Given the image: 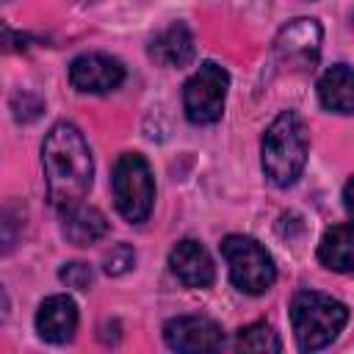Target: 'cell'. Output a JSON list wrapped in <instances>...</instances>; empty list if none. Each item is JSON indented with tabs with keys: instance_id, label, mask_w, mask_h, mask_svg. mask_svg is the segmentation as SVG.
I'll list each match as a JSON object with an SVG mask.
<instances>
[{
	"instance_id": "15",
	"label": "cell",
	"mask_w": 354,
	"mask_h": 354,
	"mask_svg": "<svg viewBox=\"0 0 354 354\" xmlns=\"http://www.w3.org/2000/svg\"><path fill=\"white\" fill-rule=\"evenodd\" d=\"M318 260L329 271H354V224L329 227L318 243Z\"/></svg>"
},
{
	"instance_id": "19",
	"label": "cell",
	"mask_w": 354,
	"mask_h": 354,
	"mask_svg": "<svg viewBox=\"0 0 354 354\" xmlns=\"http://www.w3.org/2000/svg\"><path fill=\"white\" fill-rule=\"evenodd\" d=\"M343 205H346V210H348V216L354 218V177L346 183V188H343Z\"/></svg>"
},
{
	"instance_id": "6",
	"label": "cell",
	"mask_w": 354,
	"mask_h": 354,
	"mask_svg": "<svg viewBox=\"0 0 354 354\" xmlns=\"http://www.w3.org/2000/svg\"><path fill=\"white\" fill-rule=\"evenodd\" d=\"M230 75L224 66L205 61L183 86V108L188 122L194 124H213L224 113Z\"/></svg>"
},
{
	"instance_id": "18",
	"label": "cell",
	"mask_w": 354,
	"mask_h": 354,
	"mask_svg": "<svg viewBox=\"0 0 354 354\" xmlns=\"http://www.w3.org/2000/svg\"><path fill=\"white\" fill-rule=\"evenodd\" d=\"M58 277H61V282H66L69 288H77V290H86L91 285V279H94V274H91V268L86 263H66L58 271Z\"/></svg>"
},
{
	"instance_id": "4",
	"label": "cell",
	"mask_w": 354,
	"mask_h": 354,
	"mask_svg": "<svg viewBox=\"0 0 354 354\" xmlns=\"http://www.w3.org/2000/svg\"><path fill=\"white\" fill-rule=\"evenodd\" d=\"M221 254L227 260L230 268V279L238 290L243 293H266L274 279H277V268L271 254L249 235H227L221 241Z\"/></svg>"
},
{
	"instance_id": "13",
	"label": "cell",
	"mask_w": 354,
	"mask_h": 354,
	"mask_svg": "<svg viewBox=\"0 0 354 354\" xmlns=\"http://www.w3.org/2000/svg\"><path fill=\"white\" fill-rule=\"evenodd\" d=\"M318 100L326 111L354 113V66H329L318 80Z\"/></svg>"
},
{
	"instance_id": "11",
	"label": "cell",
	"mask_w": 354,
	"mask_h": 354,
	"mask_svg": "<svg viewBox=\"0 0 354 354\" xmlns=\"http://www.w3.org/2000/svg\"><path fill=\"white\" fill-rule=\"evenodd\" d=\"M77 329V307L69 296H50L39 304L36 313V332L47 343H66Z\"/></svg>"
},
{
	"instance_id": "14",
	"label": "cell",
	"mask_w": 354,
	"mask_h": 354,
	"mask_svg": "<svg viewBox=\"0 0 354 354\" xmlns=\"http://www.w3.org/2000/svg\"><path fill=\"white\" fill-rule=\"evenodd\" d=\"M149 55L163 64V66H185L194 58V36L188 30V25L183 22H171L169 28H163L152 44H149Z\"/></svg>"
},
{
	"instance_id": "2",
	"label": "cell",
	"mask_w": 354,
	"mask_h": 354,
	"mask_svg": "<svg viewBox=\"0 0 354 354\" xmlns=\"http://www.w3.org/2000/svg\"><path fill=\"white\" fill-rule=\"evenodd\" d=\"M307 149H310V138L301 116L293 111H282L263 136L260 160H263L266 177L279 188L293 185L304 171Z\"/></svg>"
},
{
	"instance_id": "12",
	"label": "cell",
	"mask_w": 354,
	"mask_h": 354,
	"mask_svg": "<svg viewBox=\"0 0 354 354\" xmlns=\"http://www.w3.org/2000/svg\"><path fill=\"white\" fill-rule=\"evenodd\" d=\"M61 232L75 246H91L108 232V221L97 207L77 202V205L61 210Z\"/></svg>"
},
{
	"instance_id": "1",
	"label": "cell",
	"mask_w": 354,
	"mask_h": 354,
	"mask_svg": "<svg viewBox=\"0 0 354 354\" xmlns=\"http://www.w3.org/2000/svg\"><path fill=\"white\" fill-rule=\"evenodd\" d=\"M41 166H44L47 196L58 210L83 202L91 185L94 163L88 144L75 124L58 122L50 127L41 144Z\"/></svg>"
},
{
	"instance_id": "17",
	"label": "cell",
	"mask_w": 354,
	"mask_h": 354,
	"mask_svg": "<svg viewBox=\"0 0 354 354\" xmlns=\"http://www.w3.org/2000/svg\"><path fill=\"white\" fill-rule=\"evenodd\" d=\"M133 263H136V252H133L127 243H116V246H111V252H105V257H102V268H105L111 277L124 274Z\"/></svg>"
},
{
	"instance_id": "5",
	"label": "cell",
	"mask_w": 354,
	"mask_h": 354,
	"mask_svg": "<svg viewBox=\"0 0 354 354\" xmlns=\"http://www.w3.org/2000/svg\"><path fill=\"white\" fill-rule=\"evenodd\" d=\"M113 199L116 210L130 221L141 224L152 213V199H155V183L149 163L138 152H124L116 166H113Z\"/></svg>"
},
{
	"instance_id": "3",
	"label": "cell",
	"mask_w": 354,
	"mask_h": 354,
	"mask_svg": "<svg viewBox=\"0 0 354 354\" xmlns=\"http://www.w3.org/2000/svg\"><path fill=\"white\" fill-rule=\"evenodd\" d=\"M348 321V310L343 301L318 293L301 290L290 301V324L301 351H318L329 346Z\"/></svg>"
},
{
	"instance_id": "16",
	"label": "cell",
	"mask_w": 354,
	"mask_h": 354,
	"mask_svg": "<svg viewBox=\"0 0 354 354\" xmlns=\"http://www.w3.org/2000/svg\"><path fill=\"white\" fill-rule=\"evenodd\" d=\"M235 346H238L241 351H279V348H282L277 332H274L268 324H263V321L249 324L246 329H241Z\"/></svg>"
},
{
	"instance_id": "10",
	"label": "cell",
	"mask_w": 354,
	"mask_h": 354,
	"mask_svg": "<svg viewBox=\"0 0 354 354\" xmlns=\"http://www.w3.org/2000/svg\"><path fill=\"white\" fill-rule=\"evenodd\" d=\"M169 266H171V274L185 288H210L213 279H216V268H213V260H210L207 249L199 241H191V238L180 241L171 249Z\"/></svg>"
},
{
	"instance_id": "8",
	"label": "cell",
	"mask_w": 354,
	"mask_h": 354,
	"mask_svg": "<svg viewBox=\"0 0 354 354\" xmlns=\"http://www.w3.org/2000/svg\"><path fill=\"white\" fill-rule=\"evenodd\" d=\"M163 340L174 351L199 354V351H218L224 343V332L216 321L205 315H180V318L166 321Z\"/></svg>"
},
{
	"instance_id": "7",
	"label": "cell",
	"mask_w": 354,
	"mask_h": 354,
	"mask_svg": "<svg viewBox=\"0 0 354 354\" xmlns=\"http://www.w3.org/2000/svg\"><path fill=\"white\" fill-rule=\"evenodd\" d=\"M321 25L315 19H307V17H299L293 22H288L277 41H274V50H277V58L282 64H290L296 69H310L315 61H318V53H321Z\"/></svg>"
},
{
	"instance_id": "9",
	"label": "cell",
	"mask_w": 354,
	"mask_h": 354,
	"mask_svg": "<svg viewBox=\"0 0 354 354\" xmlns=\"http://www.w3.org/2000/svg\"><path fill=\"white\" fill-rule=\"evenodd\" d=\"M124 80V66L105 53H83L69 64V83L86 94H102Z\"/></svg>"
}]
</instances>
